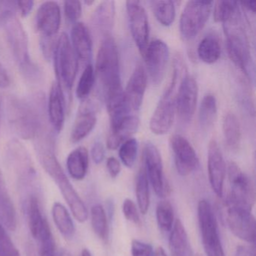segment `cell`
Returning a JSON list of instances; mask_svg holds the SVG:
<instances>
[{
	"label": "cell",
	"instance_id": "1",
	"mask_svg": "<svg viewBox=\"0 0 256 256\" xmlns=\"http://www.w3.org/2000/svg\"><path fill=\"white\" fill-rule=\"evenodd\" d=\"M178 56L174 61L173 74L170 84L162 96L150 121V128L154 134L162 136L170 131L176 114V96L184 72V62Z\"/></svg>",
	"mask_w": 256,
	"mask_h": 256
},
{
	"label": "cell",
	"instance_id": "2",
	"mask_svg": "<svg viewBox=\"0 0 256 256\" xmlns=\"http://www.w3.org/2000/svg\"><path fill=\"white\" fill-rule=\"evenodd\" d=\"M32 106L14 96H6L4 100L6 116L12 131L24 140L35 138L44 118L42 108Z\"/></svg>",
	"mask_w": 256,
	"mask_h": 256
},
{
	"label": "cell",
	"instance_id": "3",
	"mask_svg": "<svg viewBox=\"0 0 256 256\" xmlns=\"http://www.w3.org/2000/svg\"><path fill=\"white\" fill-rule=\"evenodd\" d=\"M38 160L44 170L56 182L74 218L79 222H86L89 215L86 205L62 170L54 151L42 152L38 156Z\"/></svg>",
	"mask_w": 256,
	"mask_h": 256
},
{
	"label": "cell",
	"instance_id": "4",
	"mask_svg": "<svg viewBox=\"0 0 256 256\" xmlns=\"http://www.w3.org/2000/svg\"><path fill=\"white\" fill-rule=\"evenodd\" d=\"M229 58L246 76L251 78L252 66L250 46L242 26L240 13L223 24Z\"/></svg>",
	"mask_w": 256,
	"mask_h": 256
},
{
	"label": "cell",
	"instance_id": "5",
	"mask_svg": "<svg viewBox=\"0 0 256 256\" xmlns=\"http://www.w3.org/2000/svg\"><path fill=\"white\" fill-rule=\"evenodd\" d=\"M96 74L104 94L122 89L119 53L116 42L110 36L104 37L96 58Z\"/></svg>",
	"mask_w": 256,
	"mask_h": 256
},
{
	"label": "cell",
	"instance_id": "6",
	"mask_svg": "<svg viewBox=\"0 0 256 256\" xmlns=\"http://www.w3.org/2000/svg\"><path fill=\"white\" fill-rule=\"evenodd\" d=\"M1 26L5 28L7 40L13 56L22 73L28 78L38 76V68L32 62L30 56L28 35L16 14L10 16L4 20Z\"/></svg>",
	"mask_w": 256,
	"mask_h": 256
},
{
	"label": "cell",
	"instance_id": "7",
	"mask_svg": "<svg viewBox=\"0 0 256 256\" xmlns=\"http://www.w3.org/2000/svg\"><path fill=\"white\" fill-rule=\"evenodd\" d=\"M53 58L56 82L65 89L71 90L78 70V59L65 32L58 37Z\"/></svg>",
	"mask_w": 256,
	"mask_h": 256
},
{
	"label": "cell",
	"instance_id": "8",
	"mask_svg": "<svg viewBox=\"0 0 256 256\" xmlns=\"http://www.w3.org/2000/svg\"><path fill=\"white\" fill-rule=\"evenodd\" d=\"M198 218L204 250L206 256H226L220 239L218 222L212 206L202 199L198 205Z\"/></svg>",
	"mask_w": 256,
	"mask_h": 256
},
{
	"label": "cell",
	"instance_id": "9",
	"mask_svg": "<svg viewBox=\"0 0 256 256\" xmlns=\"http://www.w3.org/2000/svg\"><path fill=\"white\" fill-rule=\"evenodd\" d=\"M228 176L230 191L228 206H239L251 210L256 202V192L252 182L234 162L228 166Z\"/></svg>",
	"mask_w": 256,
	"mask_h": 256
},
{
	"label": "cell",
	"instance_id": "10",
	"mask_svg": "<svg viewBox=\"0 0 256 256\" xmlns=\"http://www.w3.org/2000/svg\"><path fill=\"white\" fill-rule=\"evenodd\" d=\"M212 1H188L180 19V31L186 41L193 40L206 24L212 11Z\"/></svg>",
	"mask_w": 256,
	"mask_h": 256
},
{
	"label": "cell",
	"instance_id": "11",
	"mask_svg": "<svg viewBox=\"0 0 256 256\" xmlns=\"http://www.w3.org/2000/svg\"><path fill=\"white\" fill-rule=\"evenodd\" d=\"M144 168L148 180L158 198H164L170 191L164 174L161 154L154 144L146 143L144 149Z\"/></svg>",
	"mask_w": 256,
	"mask_h": 256
},
{
	"label": "cell",
	"instance_id": "12",
	"mask_svg": "<svg viewBox=\"0 0 256 256\" xmlns=\"http://www.w3.org/2000/svg\"><path fill=\"white\" fill-rule=\"evenodd\" d=\"M126 11L130 30L142 56L149 46L150 25L144 7L138 1H127Z\"/></svg>",
	"mask_w": 256,
	"mask_h": 256
},
{
	"label": "cell",
	"instance_id": "13",
	"mask_svg": "<svg viewBox=\"0 0 256 256\" xmlns=\"http://www.w3.org/2000/svg\"><path fill=\"white\" fill-rule=\"evenodd\" d=\"M226 222L234 236L248 244H254L256 220L251 210L239 206H228Z\"/></svg>",
	"mask_w": 256,
	"mask_h": 256
},
{
	"label": "cell",
	"instance_id": "14",
	"mask_svg": "<svg viewBox=\"0 0 256 256\" xmlns=\"http://www.w3.org/2000/svg\"><path fill=\"white\" fill-rule=\"evenodd\" d=\"M169 56L168 47L164 42L156 40L149 43L143 58L145 60L146 71L154 84H160L162 82Z\"/></svg>",
	"mask_w": 256,
	"mask_h": 256
},
{
	"label": "cell",
	"instance_id": "15",
	"mask_svg": "<svg viewBox=\"0 0 256 256\" xmlns=\"http://www.w3.org/2000/svg\"><path fill=\"white\" fill-rule=\"evenodd\" d=\"M198 88L192 76L185 74L182 77L176 96V114L184 124L192 119L197 106Z\"/></svg>",
	"mask_w": 256,
	"mask_h": 256
},
{
	"label": "cell",
	"instance_id": "16",
	"mask_svg": "<svg viewBox=\"0 0 256 256\" xmlns=\"http://www.w3.org/2000/svg\"><path fill=\"white\" fill-rule=\"evenodd\" d=\"M170 145L178 174L182 176L191 174L198 164V158L190 142L184 136L175 134L170 137Z\"/></svg>",
	"mask_w": 256,
	"mask_h": 256
},
{
	"label": "cell",
	"instance_id": "17",
	"mask_svg": "<svg viewBox=\"0 0 256 256\" xmlns=\"http://www.w3.org/2000/svg\"><path fill=\"white\" fill-rule=\"evenodd\" d=\"M208 170L212 191L218 197H222L226 164L221 149L215 140H211L208 145Z\"/></svg>",
	"mask_w": 256,
	"mask_h": 256
},
{
	"label": "cell",
	"instance_id": "18",
	"mask_svg": "<svg viewBox=\"0 0 256 256\" xmlns=\"http://www.w3.org/2000/svg\"><path fill=\"white\" fill-rule=\"evenodd\" d=\"M61 24L60 8L58 2H43L36 14L35 26L41 36H56Z\"/></svg>",
	"mask_w": 256,
	"mask_h": 256
},
{
	"label": "cell",
	"instance_id": "19",
	"mask_svg": "<svg viewBox=\"0 0 256 256\" xmlns=\"http://www.w3.org/2000/svg\"><path fill=\"white\" fill-rule=\"evenodd\" d=\"M148 85L146 72L142 64H138L132 73L126 88L124 90V98L130 112H137L143 102Z\"/></svg>",
	"mask_w": 256,
	"mask_h": 256
},
{
	"label": "cell",
	"instance_id": "20",
	"mask_svg": "<svg viewBox=\"0 0 256 256\" xmlns=\"http://www.w3.org/2000/svg\"><path fill=\"white\" fill-rule=\"evenodd\" d=\"M6 156L12 167L22 180L32 179L36 172L26 148L17 140L10 142L7 145Z\"/></svg>",
	"mask_w": 256,
	"mask_h": 256
},
{
	"label": "cell",
	"instance_id": "21",
	"mask_svg": "<svg viewBox=\"0 0 256 256\" xmlns=\"http://www.w3.org/2000/svg\"><path fill=\"white\" fill-rule=\"evenodd\" d=\"M140 126V119L136 115L128 114L118 122L110 125L107 139L108 149H118L120 145L137 132Z\"/></svg>",
	"mask_w": 256,
	"mask_h": 256
},
{
	"label": "cell",
	"instance_id": "22",
	"mask_svg": "<svg viewBox=\"0 0 256 256\" xmlns=\"http://www.w3.org/2000/svg\"><path fill=\"white\" fill-rule=\"evenodd\" d=\"M96 107L91 101L86 100L79 109V113L73 126L71 142L78 143L83 140L95 128L97 122Z\"/></svg>",
	"mask_w": 256,
	"mask_h": 256
},
{
	"label": "cell",
	"instance_id": "23",
	"mask_svg": "<svg viewBox=\"0 0 256 256\" xmlns=\"http://www.w3.org/2000/svg\"><path fill=\"white\" fill-rule=\"evenodd\" d=\"M48 118L56 132L64 128L66 120V101L62 86L58 82L52 84L48 100Z\"/></svg>",
	"mask_w": 256,
	"mask_h": 256
},
{
	"label": "cell",
	"instance_id": "24",
	"mask_svg": "<svg viewBox=\"0 0 256 256\" xmlns=\"http://www.w3.org/2000/svg\"><path fill=\"white\" fill-rule=\"evenodd\" d=\"M72 42L78 60L90 64L92 53V42L89 30L84 24L78 22L73 25L71 32Z\"/></svg>",
	"mask_w": 256,
	"mask_h": 256
},
{
	"label": "cell",
	"instance_id": "25",
	"mask_svg": "<svg viewBox=\"0 0 256 256\" xmlns=\"http://www.w3.org/2000/svg\"><path fill=\"white\" fill-rule=\"evenodd\" d=\"M0 223L12 232L17 228V214L8 194L4 175L0 170Z\"/></svg>",
	"mask_w": 256,
	"mask_h": 256
},
{
	"label": "cell",
	"instance_id": "26",
	"mask_svg": "<svg viewBox=\"0 0 256 256\" xmlns=\"http://www.w3.org/2000/svg\"><path fill=\"white\" fill-rule=\"evenodd\" d=\"M115 17V4L114 1H104L97 7L92 18L94 28L104 37L109 36L113 28Z\"/></svg>",
	"mask_w": 256,
	"mask_h": 256
},
{
	"label": "cell",
	"instance_id": "27",
	"mask_svg": "<svg viewBox=\"0 0 256 256\" xmlns=\"http://www.w3.org/2000/svg\"><path fill=\"white\" fill-rule=\"evenodd\" d=\"M67 169L73 179L82 180L86 176L89 168V154L84 146H79L70 152L67 158Z\"/></svg>",
	"mask_w": 256,
	"mask_h": 256
},
{
	"label": "cell",
	"instance_id": "28",
	"mask_svg": "<svg viewBox=\"0 0 256 256\" xmlns=\"http://www.w3.org/2000/svg\"><path fill=\"white\" fill-rule=\"evenodd\" d=\"M169 248L172 256H190L188 235L182 222H174L169 236Z\"/></svg>",
	"mask_w": 256,
	"mask_h": 256
},
{
	"label": "cell",
	"instance_id": "29",
	"mask_svg": "<svg viewBox=\"0 0 256 256\" xmlns=\"http://www.w3.org/2000/svg\"><path fill=\"white\" fill-rule=\"evenodd\" d=\"M52 216L61 234L66 238L71 239L76 232L74 222L68 210L60 202H55L52 208Z\"/></svg>",
	"mask_w": 256,
	"mask_h": 256
},
{
	"label": "cell",
	"instance_id": "30",
	"mask_svg": "<svg viewBox=\"0 0 256 256\" xmlns=\"http://www.w3.org/2000/svg\"><path fill=\"white\" fill-rule=\"evenodd\" d=\"M223 134L226 144L230 150L238 149L241 140L239 120L234 114L229 112L224 116L222 124Z\"/></svg>",
	"mask_w": 256,
	"mask_h": 256
},
{
	"label": "cell",
	"instance_id": "31",
	"mask_svg": "<svg viewBox=\"0 0 256 256\" xmlns=\"http://www.w3.org/2000/svg\"><path fill=\"white\" fill-rule=\"evenodd\" d=\"M220 54L221 46L216 36H206L199 43L198 56L202 62L206 64H215L220 59Z\"/></svg>",
	"mask_w": 256,
	"mask_h": 256
},
{
	"label": "cell",
	"instance_id": "32",
	"mask_svg": "<svg viewBox=\"0 0 256 256\" xmlns=\"http://www.w3.org/2000/svg\"><path fill=\"white\" fill-rule=\"evenodd\" d=\"M149 184L144 166H142L136 176V194L139 210L144 215L148 212L150 203Z\"/></svg>",
	"mask_w": 256,
	"mask_h": 256
},
{
	"label": "cell",
	"instance_id": "33",
	"mask_svg": "<svg viewBox=\"0 0 256 256\" xmlns=\"http://www.w3.org/2000/svg\"><path fill=\"white\" fill-rule=\"evenodd\" d=\"M28 222L31 234L35 239H38L40 232L46 218L42 214L40 200L36 194L30 197L28 206Z\"/></svg>",
	"mask_w": 256,
	"mask_h": 256
},
{
	"label": "cell",
	"instance_id": "34",
	"mask_svg": "<svg viewBox=\"0 0 256 256\" xmlns=\"http://www.w3.org/2000/svg\"><path fill=\"white\" fill-rule=\"evenodd\" d=\"M217 116V102L215 96L206 94L200 103L199 109V122L204 130H209L214 126Z\"/></svg>",
	"mask_w": 256,
	"mask_h": 256
},
{
	"label": "cell",
	"instance_id": "35",
	"mask_svg": "<svg viewBox=\"0 0 256 256\" xmlns=\"http://www.w3.org/2000/svg\"><path fill=\"white\" fill-rule=\"evenodd\" d=\"M90 214L92 230L100 239L107 240L109 234L108 222L104 206L98 204L94 205Z\"/></svg>",
	"mask_w": 256,
	"mask_h": 256
},
{
	"label": "cell",
	"instance_id": "36",
	"mask_svg": "<svg viewBox=\"0 0 256 256\" xmlns=\"http://www.w3.org/2000/svg\"><path fill=\"white\" fill-rule=\"evenodd\" d=\"M157 20L164 26H170L176 16L174 2L172 1H151L150 2Z\"/></svg>",
	"mask_w": 256,
	"mask_h": 256
},
{
	"label": "cell",
	"instance_id": "37",
	"mask_svg": "<svg viewBox=\"0 0 256 256\" xmlns=\"http://www.w3.org/2000/svg\"><path fill=\"white\" fill-rule=\"evenodd\" d=\"M156 221L163 232H170L174 224V212L172 204L168 200L158 202L156 206Z\"/></svg>",
	"mask_w": 256,
	"mask_h": 256
},
{
	"label": "cell",
	"instance_id": "38",
	"mask_svg": "<svg viewBox=\"0 0 256 256\" xmlns=\"http://www.w3.org/2000/svg\"><path fill=\"white\" fill-rule=\"evenodd\" d=\"M238 2L234 1H217L214 4V20L222 23L230 20L240 12Z\"/></svg>",
	"mask_w": 256,
	"mask_h": 256
},
{
	"label": "cell",
	"instance_id": "39",
	"mask_svg": "<svg viewBox=\"0 0 256 256\" xmlns=\"http://www.w3.org/2000/svg\"><path fill=\"white\" fill-rule=\"evenodd\" d=\"M95 82V74L92 64H88L80 76L76 89V95L80 100H86L90 94Z\"/></svg>",
	"mask_w": 256,
	"mask_h": 256
},
{
	"label": "cell",
	"instance_id": "40",
	"mask_svg": "<svg viewBox=\"0 0 256 256\" xmlns=\"http://www.w3.org/2000/svg\"><path fill=\"white\" fill-rule=\"evenodd\" d=\"M138 144L134 138H128L120 145L119 156L126 167L131 168L134 166L137 158Z\"/></svg>",
	"mask_w": 256,
	"mask_h": 256
},
{
	"label": "cell",
	"instance_id": "41",
	"mask_svg": "<svg viewBox=\"0 0 256 256\" xmlns=\"http://www.w3.org/2000/svg\"><path fill=\"white\" fill-rule=\"evenodd\" d=\"M38 240L40 242V256H59L50 228L43 230Z\"/></svg>",
	"mask_w": 256,
	"mask_h": 256
},
{
	"label": "cell",
	"instance_id": "42",
	"mask_svg": "<svg viewBox=\"0 0 256 256\" xmlns=\"http://www.w3.org/2000/svg\"><path fill=\"white\" fill-rule=\"evenodd\" d=\"M0 256H20L6 228L0 223Z\"/></svg>",
	"mask_w": 256,
	"mask_h": 256
},
{
	"label": "cell",
	"instance_id": "43",
	"mask_svg": "<svg viewBox=\"0 0 256 256\" xmlns=\"http://www.w3.org/2000/svg\"><path fill=\"white\" fill-rule=\"evenodd\" d=\"M64 13L70 23H78L82 14V6L80 1H66L64 2Z\"/></svg>",
	"mask_w": 256,
	"mask_h": 256
},
{
	"label": "cell",
	"instance_id": "44",
	"mask_svg": "<svg viewBox=\"0 0 256 256\" xmlns=\"http://www.w3.org/2000/svg\"><path fill=\"white\" fill-rule=\"evenodd\" d=\"M122 212L127 220L134 223L136 226H142L140 214L138 206L130 198L124 200L122 206Z\"/></svg>",
	"mask_w": 256,
	"mask_h": 256
},
{
	"label": "cell",
	"instance_id": "45",
	"mask_svg": "<svg viewBox=\"0 0 256 256\" xmlns=\"http://www.w3.org/2000/svg\"><path fill=\"white\" fill-rule=\"evenodd\" d=\"M58 40V38H56V36H41V38H40V47H41L43 56L47 60H50L52 58H53Z\"/></svg>",
	"mask_w": 256,
	"mask_h": 256
},
{
	"label": "cell",
	"instance_id": "46",
	"mask_svg": "<svg viewBox=\"0 0 256 256\" xmlns=\"http://www.w3.org/2000/svg\"><path fill=\"white\" fill-rule=\"evenodd\" d=\"M131 252L132 256H152L154 253L150 244L136 239L132 241Z\"/></svg>",
	"mask_w": 256,
	"mask_h": 256
},
{
	"label": "cell",
	"instance_id": "47",
	"mask_svg": "<svg viewBox=\"0 0 256 256\" xmlns=\"http://www.w3.org/2000/svg\"><path fill=\"white\" fill-rule=\"evenodd\" d=\"M104 155H106V150H104V145L100 140H96L92 145V150H91L92 161L96 164H100L104 160Z\"/></svg>",
	"mask_w": 256,
	"mask_h": 256
},
{
	"label": "cell",
	"instance_id": "48",
	"mask_svg": "<svg viewBox=\"0 0 256 256\" xmlns=\"http://www.w3.org/2000/svg\"><path fill=\"white\" fill-rule=\"evenodd\" d=\"M108 172L112 178H116L121 172V164L119 160L115 157H109L106 162Z\"/></svg>",
	"mask_w": 256,
	"mask_h": 256
},
{
	"label": "cell",
	"instance_id": "49",
	"mask_svg": "<svg viewBox=\"0 0 256 256\" xmlns=\"http://www.w3.org/2000/svg\"><path fill=\"white\" fill-rule=\"evenodd\" d=\"M34 1H17L16 2V7L24 18L29 16L34 8Z\"/></svg>",
	"mask_w": 256,
	"mask_h": 256
},
{
	"label": "cell",
	"instance_id": "50",
	"mask_svg": "<svg viewBox=\"0 0 256 256\" xmlns=\"http://www.w3.org/2000/svg\"><path fill=\"white\" fill-rule=\"evenodd\" d=\"M235 256H256V252L253 246H239L236 250Z\"/></svg>",
	"mask_w": 256,
	"mask_h": 256
},
{
	"label": "cell",
	"instance_id": "51",
	"mask_svg": "<svg viewBox=\"0 0 256 256\" xmlns=\"http://www.w3.org/2000/svg\"><path fill=\"white\" fill-rule=\"evenodd\" d=\"M10 84V76L2 64H0V88H8Z\"/></svg>",
	"mask_w": 256,
	"mask_h": 256
},
{
	"label": "cell",
	"instance_id": "52",
	"mask_svg": "<svg viewBox=\"0 0 256 256\" xmlns=\"http://www.w3.org/2000/svg\"><path fill=\"white\" fill-rule=\"evenodd\" d=\"M25 253L26 256H37L35 246L32 242H28L25 245Z\"/></svg>",
	"mask_w": 256,
	"mask_h": 256
},
{
	"label": "cell",
	"instance_id": "53",
	"mask_svg": "<svg viewBox=\"0 0 256 256\" xmlns=\"http://www.w3.org/2000/svg\"><path fill=\"white\" fill-rule=\"evenodd\" d=\"M241 5L246 10H248V12H252L253 14L256 13V1H250V2H240Z\"/></svg>",
	"mask_w": 256,
	"mask_h": 256
},
{
	"label": "cell",
	"instance_id": "54",
	"mask_svg": "<svg viewBox=\"0 0 256 256\" xmlns=\"http://www.w3.org/2000/svg\"><path fill=\"white\" fill-rule=\"evenodd\" d=\"M168 256V254H166L164 248L160 246L154 252V256Z\"/></svg>",
	"mask_w": 256,
	"mask_h": 256
},
{
	"label": "cell",
	"instance_id": "55",
	"mask_svg": "<svg viewBox=\"0 0 256 256\" xmlns=\"http://www.w3.org/2000/svg\"><path fill=\"white\" fill-rule=\"evenodd\" d=\"M82 256H92L88 248H84L82 252Z\"/></svg>",
	"mask_w": 256,
	"mask_h": 256
},
{
	"label": "cell",
	"instance_id": "56",
	"mask_svg": "<svg viewBox=\"0 0 256 256\" xmlns=\"http://www.w3.org/2000/svg\"><path fill=\"white\" fill-rule=\"evenodd\" d=\"M85 2V4H86V5L91 6L94 4V1H86V2Z\"/></svg>",
	"mask_w": 256,
	"mask_h": 256
},
{
	"label": "cell",
	"instance_id": "57",
	"mask_svg": "<svg viewBox=\"0 0 256 256\" xmlns=\"http://www.w3.org/2000/svg\"><path fill=\"white\" fill-rule=\"evenodd\" d=\"M197 256H200V254H198Z\"/></svg>",
	"mask_w": 256,
	"mask_h": 256
}]
</instances>
